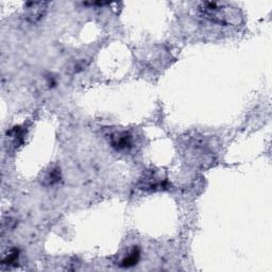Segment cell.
<instances>
[{
	"label": "cell",
	"mask_w": 272,
	"mask_h": 272,
	"mask_svg": "<svg viewBox=\"0 0 272 272\" xmlns=\"http://www.w3.org/2000/svg\"><path fill=\"white\" fill-rule=\"evenodd\" d=\"M61 180V171L59 168H51L44 179L45 185H54Z\"/></svg>",
	"instance_id": "8992f818"
},
{
	"label": "cell",
	"mask_w": 272,
	"mask_h": 272,
	"mask_svg": "<svg viewBox=\"0 0 272 272\" xmlns=\"http://www.w3.org/2000/svg\"><path fill=\"white\" fill-rule=\"evenodd\" d=\"M24 129H21L20 127H14L10 132H7V138L11 139V142L14 147H18L24 142Z\"/></svg>",
	"instance_id": "5b68a950"
},
{
	"label": "cell",
	"mask_w": 272,
	"mask_h": 272,
	"mask_svg": "<svg viewBox=\"0 0 272 272\" xmlns=\"http://www.w3.org/2000/svg\"><path fill=\"white\" fill-rule=\"evenodd\" d=\"M198 9L204 17L225 26H238L243 21V15L237 7L226 2L204 1L200 2Z\"/></svg>",
	"instance_id": "6da1fadb"
},
{
	"label": "cell",
	"mask_w": 272,
	"mask_h": 272,
	"mask_svg": "<svg viewBox=\"0 0 272 272\" xmlns=\"http://www.w3.org/2000/svg\"><path fill=\"white\" fill-rule=\"evenodd\" d=\"M48 2L45 1H32V2H27L25 4V10H26V17L30 21H37L40 20L47 10Z\"/></svg>",
	"instance_id": "277c9868"
},
{
	"label": "cell",
	"mask_w": 272,
	"mask_h": 272,
	"mask_svg": "<svg viewBox=\"0 0 272 272\" xmlns=\"http://www.w3.org/2000/svg\"><path fill=\"white\" fill-rule=\"evenodd\" d=\"M138 260H139V250L137 248H134L131 251V253L123 261V266L124 267H132L137 264Z\"/></svg>",
	"instance_id": "52a82bcc"
},
{
	"label": "cell",
	"mask_w": 272,
	"mask_h": 272,
	"mask_svg": "<svg viewBox=\"0 0 272 272\" xmlns=\"http://www.w3.org/2000/svg\"><path fill=\"white\" fill-rule=\"evenodd\" d=\"M110 143L117 151L129 150L132 146V136L125 131L114 132L110 135Z\"/></svg>",
	"instance_id": "3957f363"
},
{
	"label": "cell",
	"mask_w": 272,
	"mask_h": 272,
	"mask_svg": "<svg viewBox=\"0 0 272 272\" xmlns=\"http://www.w3.org/2000/svg\"><path fill=\"white\" fill-rule=\"evenodd\" d=\"M185 153L187 160L198 167L206 168L215 161L213 150L208 147V143L203 138L193 137L188 140Z\"/></svg>",
	"instance_id": "7a4b0ae2"
},
{
	"label": "cell",
	"mask_w": 272,
	"mask_h": 272,
	"mask_svg": "<svg viewBox=\"0 0 272 272\" xmlns=\"http://www.w3.org/2000/svg\"><path fill=\"white\" fill-rule=\"evenodd\" d=\"M18 260V251L16 249H12V250L7 253L3 260H2V265H13L17 262Z\"/></svg>",
	"instance_id": "ba28073f"
}]
</instances>
